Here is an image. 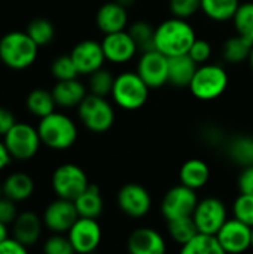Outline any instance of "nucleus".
<instances>
[{"instance_id":"obj_1","label":"nucleus","mask_w":253,"mask_h":254,"mask_svg":"<svg viewBox=\"0 0 253 254\" xmlns=\"http://www.w3.org/2000/svg\"><path fill=\"white\" fill-rule=\"evenodd\" d=\"M197 36L186 19L170 18L155 28V49L167 57L188 54Z\"/></svg>"},{"instance_id":"obj_2","label":"nucleus","mask_w":253,"mask_h":254,"mask_svg":"<svg viewBox=\"0 0 253 254\" xmlns=\"http://www.w3.org/2000/svg\"><path fill=\"white\" fill-rule=\"evenodd\" d=\"M39 46L27 31H10L0 39V60L12 70H24L33 65Z\"/></svg>"},{"instance_id":"obj_3","label":"nucleus","mask_w":253,"mask_h":254,"mask_svg":"<svg viewBox=\"0 0 253 254\" xmlns=\"http://www.w3.org/2000/svg\"><path fill=\"white\" fill-rule=\"evenodd\" d=\"M37 131L42 144L52 150H66L72 147L78 138V128L75 122L69 116L57 112L40 118Z\"/></svg>"},{"instance_id":"obj_4","label":"nucleus","mask_w":253,"mask_h":254,"mask_svg":"<svg viewBox=\"0 0 253 254\" xmlns=\"http://www.w3.org/2000/svg\"><path fill=\"white\" fill-rule=\"evenodd\" d=\"M149 89L137 71H124L115 77L110 95L121 109L137 110L148 101Z\"/></svg>"},{"instance_id":"obj_5","label":"nucleus","mask_w":253,"mask_h":254,"mask_svg":"<svg viewBox=\"0 0 253 254\" xmlns=\"http://www.w3.org/2000/svg\"><path fill=\"white\" fill-rule=\"evenodd\" d=\"M228 86V74L222 65L203 64L197 68L189 89L192 95L203 101H210L221 97Z\"/></svg>"},{"instance_id":"obj_6","label":"nucleus","mask_w":253,"mask_h":254,"mask_svg":"<svg viewBox=\"0 0 253 254\" xmlns=\"http://www.w3.org/2000/svg\"><path fill=\"white\" fill-rule=\"evenodd\" d=\"M3 143L7 152L10 153L12 159L28 161L34 158V155L39 152L42 140L37 128L25 122H16L3 135Z\"/></svg>"},{"instance_id":"obj_7","label":"nucleus","mask_w":253,"mask_h":254,"mask_svg":"<svg viewBox=\"0 0 253 254\" xmlns=\"http://www.w3.org/2000/svg\"><path fill=\"white\" fill-rule=\"evenodd\" d=\"M82 124L92 132H106L115 122V112L106 97L86 94L78 106Z\"/></svg>"},{"instance_id":"obj_8","label":"nucleus","mask_w":253,"mask_h":254,"mask_svg":"<svg viewBox=\"0 0 253 254\" xmlns=\"http://www.w3.org/2000/svg\"><path fill=\"white\" fill-rule=\"evenodd\" d=\"M52 189L58 198L75 201L88 186L85 171L75 164H63L52 174Z\"/></svg>"},{"instance_id":"obj_9","label":"nucleus","mask_w":253,"mask_h":254,"mask_svg":"<svg viewBox=\"0 0 253 254\" xmlns=\"http://www.w3.org/2000/svg\"><path fill=\"white\" fill-rule=\"evenodd\" d=\"M197 204L198 198L195 190L180 183L179 186L171 188L164 195L161 202V213L167 222L182 217H191L195 211Z\"/></svg>"},{"instance_id":"obj_10","label":"nucleus","mask_w":253,"mask_h":254,"mask_svg":"<svg viewBox=\"0 0 253 254\" xmlns=\"http://www.w3.org/2000/svg\"><path fill=\"white\" fill-rule=\"evenodd\" d=\"M192 219L197 225L198 232L216 235L224 223L228 220L225 204L218 198H206L203 201H198Z\"/></svg>"},{"instance_id":"obj_11","label":"nucleus","mask_w":253,"mask_h":254,"mask_svg":"<svg viewBox=\"0 0 253 254\" xmlns=\"http://www.w3.org/2000/svg\"><path fill=\"white\" fill-rule=\"evenodd\" d=\"M137 73L151 89L161 88L169 82V57L157 49L143 52L137 64Z\"/></svg>"},{"instance_id":"obj_12","label":"nucleus","mask_w":253,"mask_h":254,"mask_svg":"<svg viewBox=\"0 0 253 254\" xmlns=\"http://www.w3.org/2000/svg\"><path fill=\"white\" fill-rule=\"evenodd\" d=\"M75 253L86 254L94 252L101 241V228L97 219L79 217L67 232Z\"/></svg>"},{"instance_id":"obj_13","label":"nucleus","mask_w":253,"mask_h":254,"mask_svg":"<svg viewBox=\"0 0 253 254\" xmlns=\"http://www.w3.org/2000/svg\"><path fill=\"white\" fill-rule=\"evenodd\" d=\"M78 219L79 213L75 202L64 198L52 201L43 213V225L52 234H67Z\"/></svg>"},{"instance_id":"obj_14","label":"nucleus","mask_w":253,"mask_h":254,"mask_svg":"<svg viewBox=\"0 0 253 254\" xmlns=\"http://www.w3.org/2000/svg\"><path fill=\"white\" fill-rule=\"evenodd\" d=\"M224 253H243L252 247V228L239 219H228L216 234Z\"/></svg>"},{"instance_id":"obj_15","label":"nucleus","mask_w":253,"mask_h":254,"mask_svg":"<svg viewBox=\"0 0 253 254\" xmlns=\"http://www.w3.org/2000/svg\"><path fill=\"white\" fill-rule=\"evenodd\" d=\"M118 207L130 217L139 219L149 213L152 199L149 192L137 183H128L118 192Z\"/></svg>"},{"instance_id":"obj_16","label":"nucleus","mask_w":253,"mask_h":254,"mask_svg":"<svg viewBox=\"0 0 253 254\" xmlns=\"http://www.w3.org/2000/svg\"><path fill=\"white\" fill-rule=\"evenodd\" d=\"M70 57L76 64L79 74H91L95 70L101 68L103 63L106 61L101 43L89 39L79 42L72 49Z\"/></svg>"},{"instance_id":"obj_17","label":"nucleus","mask_w":253,"mask_h":254,"mask_svg":"<svg viewBox=\"0 0 253 254\" xmlns=\"http://www.w3.org/2000/svg\"><path fill=\"white\" fill-rule=\"evenodd\" d=\"M101 46L106 60L115 64L128 63L139 51L131 34L125 30L106 34L101 42Z\"/></svg>"},{"instance_id":"obj_18","label":"nucleus","mask_w":253,"mask_h":254,"mask_svg":"<svg viewBox=\"0 0 253 254\" xmlns=\"http://www.w3.org/2000/svg\"><path fill=\"white\" fill-rule=\"evenodd\" d=\"M127 247L131 254H163L166 252V241L155 229L139 228L130 235Z\"/></svg>"},{"instance_id":"obj_19","label":"nucleus","mask_w":253,"mask_h":254,"mask_svg":"<svg viewBox=\"0 0 253 254\" xmlns=\"http://www.w3.org/2000/svg\"><path fill=\"white\" fill-rule=\"evenodd\" d=\"M42 235V219L33 211L19 213L12 223V237L27 249L34 246Z\"/></svg>"},{"instance_id":"obj_20","label":"nucleus","mask_w":253,"mask_h":254,"mask_svg":"<svg viewBox=\"0 0 253 254\" xmlns=\"http://www.w3.org/2000/svg\"><path fill=\"white\" fill-rule=\"evenodd\" d=\"M97 25L98 28L104 33H115V31H121L125 30L127 22H128V15H127V7L122 6L121 3L115 1H109L104 3L95 16Z\"/></svg>"},{"instance_id":"obj_21","label":"nucleus","mask_w":253,"mask_h":254,"mask_svg":"<svg viewBox=\"0 0 253 254\" xmlns=\"http://www.w3.org/2000/svg\"><path fill=\"white\" fill-rule=\"evenodd\" d=\"M197 68V63L189 57V54L169 57V83L177 88H189Z\"/></svg>"},{"instance_id":"obj_22","label":"nucleus","mask_w":253,"mask_h":254,"mask_svg":"<svg viewBox=\"0 0 253 254\" xmlns=\"http://www.w3.org/2000/svg\"><path fill=\"white\" fill-rule=\"evenodd\" d=\"M52 95L60 107H76L82 103V100L86 97L85 86L76 79H67V80H57V83L52 88Z\"/></svg>"},{"instance_id":"obj_23","label":"nucleus","mask_w":253,"mask_h":254,"mask_svg":"<svg viewBox=\"0 0 253 254\" xmlns=\"http://www.w3.org/2000/svg\"><path fill=\"white\" fill-rule=\"evenodd\" d=\"M1 190L4 196L16 202H22L33 195L34 180L31 179V176L25 173H12L1 183Z\"/></svg>"},{"instance_id":"obj_24","label":"nucleus","mask_w":253,"mask_h":254,"mask_svg":"<svg viewBox=\"0 0 253 254\" xmlns=\"http://www.w3.org/2000/svg\"><path fill=\"white\" fill-rule=\"evenodd\" d=\"M210 177L209 165L201 159H188L179 171L180 183L197 190L207 185Z\"/></svg>"},{"instance_id":"obj_25","label":"nucleus","mask_w":253,"mask_h":254,"mask_svg":"<svg viewBox=\"0 0 253 254\" xmlns=\"http://www.w3.org/2000/svg\"><path fill=\"white\" fill-rule=\"evenodd\" d=\"M79 217L97 219L103 211V199L100 195V189L95 185H91L73 201Z\"/></svg>"},{"instance_id":"obj_26","label":"nucleus","mask_w":253,"mask_h":254,"mask_svg":"<svg viewBox=\"0 0 253 254\" xmlns=\"http://www.w3.org/2000/svg\"><path fill=\"white\" fill-rule=\"evenodd\" d=\"M183 254H224L221 243L216 235L197 232L186 244L182 246Z\"/></svg>"},{"instance_id":"obj_27","label":"nucleus","mask_w":253,"mask_h":254,"mask_svg":"<svg viewBox=\"0 0 253 254\" xmlns=\"http://www.w3.org/2000/svg\"><path fill=\"white\" fill-rule=\"evenodd\" d=\"M25 106L31 115H34L37 118H45V116L51 115L52 112H55L57 103H55L51 91L37 88V89H33L27 95Z\"/></svg>"},{"instance_id":"obj_28","label":"nucleus","mask_w":253,"mask_h":254,"mask_svg":"<svg viewBox=\"0 0 253 254\" xmlns=\"http://www.w3.org/2000/svg\"><path fill=\"white\" fill-rule=\"evenodd\" d=\"M240 6L239 0H201L203 12L213 21L224 22L233 19Z\"/></svg>"},{"instance_id":"obj_29","label":"nucleus","mask_w":253,"mask_h":254,"mask_svg":"<svg viewBox=\"0 0 253 254\" xmlns=\"http://www.w3.org/2000/svg\"><path fill=\"white\" fill-rule=\"evenodd\" d=\"M252 46L253 42H251L249 39H246L240 34H236L224 43V48H222L224 60L227 63H233V64L249 60Z\"/></svg>"},{"instance_id":"obj_30","label":"nucleus","mask_w":253,"mask_h":254,"mask_svg":"<svg viewBox=\"0 0 253 254\" xmlns=\"http://www.w3.org/2000/svg\"><path fill=\"white\" fill-rule=\"evenodd\" d=\"M228 155L231 158L233 162H236L237 165L249 167L253 164V140L242 135L234 138L230 146H228Z\"/></svg>"},{"instance_id":"obj_31","label":"nucleus","mask_w":253,"mask_h":254,"mask_svg":"<svg viewBox=\"0 0 253 254\" xmlns=\"http://www.w3.org/2000/svg\"><path fill=\"white\" fill-rule=\"evenodd\" d=\"M128 33L131 34L140 52H148L155 49V28L151 24L145 21H137L133 25H130Z\"/></svg>"},{"instance_id":"obj_32","label":"nucleus","mask_w":253,"mask_h":254,"mask_svg":"<svg viewBox=\"0 0 253 254\" xmlns=\"http://www.w3.org/2000/svg\"><path fill=\"white\" fill-rule=\"evenodd\" d=\"M169 234L173 238V241H176L177 244L183 246L186 244L197 232V225L191 217H182V219H174V220H169Z\"/></svg>"},{"instance_id":"obj_33","label":"nucleus","mask_w":253,"mask_h":254,"mask_svg":"<svg viewBox=\"0 0 253 254\" xmlns=\"http://www.w3.org/2000/svg\"><path fill=\"white\" fill-rule=\"evenodd\" d=\"M27 34L37 43V46H45L52 42L55 36V27L46 18H36L27 25Z\"/></svg>"},{"instance_id":"obj_34","label":"nucleus","mask_w":253,"mask_h":254,"mask_svg":"<svg viewBox=\"0 0 253 254\" xmlns=\"http://www.w3.org/2000/svg\"><path fill=\"white\" fill-rule=\"evenodd\" d=\"M233 22H234L237 34L253 42V1L240 3L233 18Z\"/></svg>"},{"instance_id":"obj_35","label":"nucleus","mask_w":253,"mask_h":254,"mask_svg":"<svg viewBox=\"0 0 253 254\" xmlns=\"http://www.w3.org/2000/svg\"><path fill=\"white\" fill-rule=\"evenodd\" d=\"M115 83V77L109 70H104L103 67L95 70L94 73L89 74V80H88V88L91 94L100 95V97H106L109 94H112V88Z\"/></svg>"},{"instance_id":"obj_36","label":"nucleus","mask_w":253,"mask_h":254,"mask_svg":"<svg viewBox=\"0 0 253 254\" xmlns=\"http://www.w3.org/2000/svg\"><path fill=\"white\" fill-rule=\"evenodd\" d=\"M51 73L57 80L76 79L79 76L76 64L73 63L70 55H61V57L55 58L51 64Z\"/></svg>"},{"instance_id":"obj_37","label":"nucleus","mask_w":253,"mask_h":254,"mask_svg":"<svg viewBox=\"0 0 253 254\" xmlns=\"http://www.w3.org/2000/svg\"><path fill=\"white\" fill-rule=\"evenodd\" d=\"M233 213L234 217L239 219L240 222L249 225L251 228L253 226V195L249 193H242L239 198L234 201L233 205Z\"/></svg>"},{"instance_id":"obj_38","label":"nucleus","mask_w":253,"mask_h":254,"mask_svg":"<svg viewBox=\"0 0 253 254\" xmlns=\"http://www.w3.org/2000/svg\"><path fill=\"white\" fill-rule=\"evenodd\" d=\"M43 252L46 254H72L75 253L69 237L63 234H54L43 244Z\"/></svg>"},{"instance_id":"obj_39","label":"nucleus","mask_w":253,"mask_h":254,"mask_svg":"<svg viewBox=\"0 0 253 254\" xmlns=\"http://www.w3.org/2000/svg\"><path fill=\"white\" fill-rule=\"evenodd\" d=\"M198 9H201V0H170V10L176 18L188 19Z\"/></svg>"},{"instance_id":"obj_40","label":"nucleus","mask_w":253,"mask_h":254,"mask_svg":"<svg viewBox=\"0 0 253 254\" xmlns=\"http://www.w3.org/2000/svg\"><path fill=\"white\" fill-rule=\"evenodd\" d=\"M188 54L197 64H204L209 61V58L212 55V46L204 39H195V42L189 48Z\"/></svg>"},{"instance_id":"obj_41","label":"nucleus","mask_w":253,"mask_h":254,"mask_svg":"<svg viewBox=\"0 0 253 254\" xmlns=\"http://www.w3.org/2000/svg\"><path fill=\"white\" fill-rule=\"evenodd\" d=\"M18 208H16V201L7 198V196H0V222L6 225H12L15 219L18 217Z\"/></svg>"},{"instance_id":"obj_42","label":"nucleus","mask_w":253,"mask_h":254,"mask_svg":"<svg viewBox=\"0 0 253 254\" xmlns=\"http://www.w3.org/2000/svg\"><path fill=\"white\" fill-rule=\"evenodd\" d=\"M27 250L28 249L13 237L12 238L7 237L0 243V254H25Z\"/></svg>"},{"instance_id":"obj_43","label":"nucleus","mask_w":253,"mask_h":254,"mask_svg":"<svg viewBox=\"0 0 253 254\" xmlns=\"http://www.w3.org/2000/svg\"><path fill=\"white\" fill-rule=\"evenodd\" d=\"M239 189L240 193H249L253 195V164L249 167H245L239 177Z\"/></svg>"},{"instance_id":"obj_44","label":"nucleus","mask_w":253,"mask_h":254,"mask_svg":"<svg viewBox=\"0 0 253 254\" xmlns=\"http://www.w3.org/2000/svg\"><path fill=\"white\" fill-rule=\"evenodd\" d=\"M15 124L16 121H15L13 113L6 107H0V135L3 137Z\"/></svg>"},{"instance_id":"obj_45","label":"nucleus","mask_w":253,"mask_h":254,"mask_svg":"<svg viewBox=\"0 0 253 254\" xmlns=\"http://www.w3.org/2000/svg\"><path fill=\"white\" fill-rule=\"evenodd\" d=\"M10 159H12V156H10V153L7 152L4 143L0 141V171L4 170V168L10 164Z\"/></svg>"},{"instance_id":"obj_46","label":"nucleus","mask_w":253,"mask_h":254,"mask_svg":"<svg viewBox=\"0 0 253 254\" xmlns=\"http://www.w3.org/2000/svg\"><path fill=\"white\" fill-rule=\"evenodd\" d=\"M9 235H7V225L6 223H3V222H0V243L4 240V238H7Z\"/></svg>"},{"instance_id":"obj_47","label":"nucleus","mask_w":253,"mask_h":254,"mask_svg":"<svg viewBox=\"0 0 253 254\" xmlns=\"http://www.w3.org/2000/svg\"><path fill=\"white\" fill-rule=\"evenodd\" d=\"M118 3H121L122 6H125V7H128V6H131V4H134L136 3V0H116Z\"/></svg>"},{"instance_id":"obj_48","label":"nucleus","mask_w":253,"mask_h":254,"mask_svg":"<svg viewBox=\"0 0 253 254\" xmlns=\"http://www.w3.org/2000/svg\"><path fill=\"white\" fill-rule=\"evenodd\" d=\"M249 64H251V67H252L253 70V46L252 49H251V55H249Z\"/></svg>"},{"instance_id":"obj_49","label":"nucleus","mask_w":253,"mask_h":254,"mask_svg":"<svg viewBox=\"0 0 253 254\" xmlns=\"http://www.w3.org/2000/svg\"><path fill=\"white\" fill-rule=\"evenodd\" d=\"M3 195V190H1V183H0V196Z\"/></svg>"},{"instance_id":"obj_50","label":"nucleus","mask_w":253,"mask_h":254,"mask_svg":"<svg viewBox=\"0 0 253 254\" xmlns=\"http://www.w3.org/2000/svg\"><path fill=\"white\" fill-rule=\"evenodd\" d=\"M252 249H253V226H252Z\"/></svg>"}]
</instances>
